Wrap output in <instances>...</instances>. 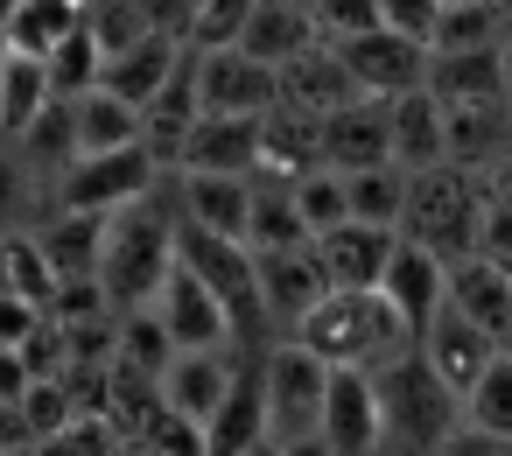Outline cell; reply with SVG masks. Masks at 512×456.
Instances as JSON below:
<instances>
[{"instance_id":"obj_1","label":"cell","mask_w":512,"mask_h":456,"mask_svg":"<svg viewBox=\"0 0 512 456\" xmlns=\"http://www.w3.org/2000/svg\"><path fill=\"white\" fill-rule=\"evenodd\" d=\"M176 232H183V204H176V176L141 197L134 211H120L106 225V260H99V288L113 302V316L155 309V295L176 274Z\"/></svg>"},{"instance_id":"obj_2","label":"cell","mask_w":512,"mask_h":456,"mask_svg":"<svg viewBox=\"0 0 512 456\" xmlns=\"http://www.w3.org/2000/svg\"><path fill=\"white\" fill-rule=\"evenodd\" d=\"M295 344H309L330 372H379L414 351V330L393 316V302L379 288H330L316 302V316L295 330Z\"/></svg>"},{"instance_id":"obj_3","label":"cell","mask_w":512,"mask_h":456,"mask_svg":"<svg viewBox=\"0 0 512 456\" xmlns=\"http://www.w3.org/2000/svg\"><path fill=\"white\" fill-rule=\"evenodd\" d=\"M372 386H379V407H386V456H435L463 428V400L435 379V365L421 351L379 365Z\"/></svg>"},{"instance_id":"obj_4","label":"cell","mask_w":512,"mask_h":456,"mask_svg":"<svg viewBox=\"0 0 512 456\" xmlns=\"http://www.w3.org/2000/svg\"><path fill=\"white\" fill-rule=\"evenodd\" d=\"M484 176H470V169H428V176H414V197H407V218H400V239H414V246H428L435 260H470L477 253V232H484Z\"/></svg>"},{"instance_id":"obj_5","label":"cell","mask_w":512,"mask_h":456,"mask_svg":"<svg viewBox=\"0 0 512 456\" xmlns=\"http://www.w3.org/2000/svg\"><path fill=\"white\" fill-rule=\"evenodd\" d=\"M169 176H176V169H169V162H162L148 141H134V148H113V155H78V162H71V176L57 183V211L120 218V211H134L141 197H155Z\"/></svg>"},{"instance_id":"obj_6","label":"cell","mask_w":512,"mask_h":456,"mask_svg":"<svg viewBox=\"0 0 512 456\" xmlns=\"http://www.w3.org/2000/svg\"><path fill=\"white\" fill-rule=\"evenodd\" d=\"M260 393H267V428H274L281 442H302V435H316V428H323L330 365H323L309 344L281 337V344H267V351H260Z\"/></svg>"},{"instance_id":"obj_7","label":"cell","mask_w":512,"mask_h":456,"mask_svg":"<svg viewBox=\"0 0 512 456\" xmlns=\"http://www.w3.org/2000/svg\"><path fill=\"white\" fill-rule=\"evenodd\" d=\"M197 85H204V120H267L281 106V71L246 57V50H197Z\"/></svg>"},{"instance_id":"obj_8","label":"cell","mask_w":512,"mask_h":456,"mask_svg":"<svg viewBox=\"0 0 512 456\" xmlns=\"http://www.w3.org/2000/svg\"><path fill=\"white\" fill-rule=\"evenodd\" d=\"M253 358H260V351H239V344H218V351H176V365L162 372V407L183 414V421H197V428H211V414L232 400V386L246 379Z\"/></svg>"},{"instance_id":"obj_9","label":"cell","mask_w":512,"mask_h":456,"mask_svg":"<svg viewBox=\"0 0 512 456\" xmlns=\"http://www.w3.org/2000/svg\"><path fill=\"white\" fill-rule=\"evenodd\" d=\"M337 57H344V71H351V85L365 99H407V92L428 85V64H435L428 43H407L393 29H372L358 43H337Z\"/></svg>"},{"instance_id":"obj_10","label":"cell","mask_w":512,"mask_h":456,"mask_svg":"<svg viewBox=\"0 0 512 456\" xmlns=\"http://www.w3.org/2000/svg\"><path fill=\"white\" fill-rule=\"evenodd\" d=\"M155 316H162V330H169V344H176V351H218V344H239V337H232L225 302L204 288V274H197V267H183V253H176L169 288L155 295Z\"/></svg>"},{"instance_id":"obj_11","label":"cell","mask_w":512,"mask_h":456,"mask_svg":"<svg viewBox=\"0 0 512 456\" xmlns=\"http://www.w3.org/2000/svg\"><path fill=\"white\" fill-rule=\"evenodd\" d=\"M330 456H386V407L372 372H330V400H323V428Z\"/></svg>"},{"instance_id":"obj_12","label":"cell","mask_w":512,"mask_h":456,"mask_svg":"<svg viewBox=\"0 0 512 456\" xmlns=\"http://www.w3.org/2000/svg\"><path fill=\"white\" fill-rule=\"evenodd\" d=\"M379 295L393 302V316L414 330V344L428 337V323L449 309V260H435L428 246H414V239H400L393 246V260H386V281H379Z\"/></svg>"},{"instance_id":"obj_13","label":"cell","mask_w":512,"mask_h":456,"mask_svg":"<svg viewBox=\"0 0 512 456\" xmlns=\"http://www.w3.org/2000/svg\"><path fill=\"white\" fill-rule=\"evenodd\" d=\"M414 351H421V358L435 365V379H442V386H449V393L463 400V393H470V386H477V379H484V372L498 365V351H505V344H498V337H491L484 323H470L463 309H442V316L428 323V337H421Z\"/></svg>"},{"instance_id":"obj_14","label":"cell","mask_w":512,"mask_h":456,"mask_svg":"<svg viewBox=\"0 0 512 456\" xmlns=\"http://www.w3.org/2000/svg\"><path fill=\"white\" fill-rule=\"evenodd\" d=\"M393 162V99H351L323 120V169H379Z\"/></svg>"},{"instance_id":"obj_15","label":"cell","mask_w":512,"mask_h":456,"mask_svg":"<svg viewBox=\"0 0 512 456\" xmlns=\"http://www.w3.org/2000/svg\"><path fill=\"white\" fill-rule=\"evenodd\" d=\"M253 260H260V302H267L274 337H295V330L316 316V302L330 295V281H323L316 253L302 246V253H253Z\"/></svg>"},{"instance_id":"obj_16","label":"cell","mask_w":512,"mask_h":456,"mask_svg":"<svg viewBox=\"0 0 512 456\" xmlns=\"http://www.w3.org/2000/svg\"><path fill=\"white\" fill-rule=\"evenodd\" d=\"M393 246H400V232H379V225H358V218L309 239V253H316V267H323L330 288H379Z\"/></svg>"},{"instance_id":"obj_17","label":"cell","mask_w":512,"mask_h":456,"mask_svg":"<svg viewBox=\"0 0 512 456\" xmlns=\"http://www.w3.org/2000/svg\"><path fill=\"white\" fill-rule=\"evenodd\" d=\"M449 113V169H470V176H498L512 162V99H491V106H442Z\"/></svg>"},{"instance_id":"obj_18","label":"cell","mask_w":512,"mask_h":456,"mask_svg":"<svg viewBox=\"0 0 512 456\" xmlns=\"http://www.w3.org/2000/svg\"><path fill=\"white\" fill-rule=\"evenodd\" d=\"M141 127H148V148L176 169L183 162V148H190V134L204 127V85H197V50L176 64V78L141 106Z\"/></svg>"},{"instance_id":"obj_19","label":"cell","mask_w":512,"mask_h":456,"mask_svg":"<svg viewBox=\"0 0 512 456\" xmlns=\"http://www.w3.org/2000/svg\"><path fill=\"white\" fill-rule=\"evenodd\" d=\"M176 169L183 176H260L267 169V127L260 120H204Z\"/></svg>"},{"instance_id":"obj_20","label":"cell","mask_w":512,"mask_h":456,"mask_svg":"<svg viewBox=\"0 0 512 456\" xmlns=\"http://www.w3.org/2000/svg\"><path fill=\"white\" fill-rule=\"evenodd\" d=\"M176 204H183L190 225H204V232L246 246V225H253V176H183V169H176Z\"/></svg>"},{"instance_id":"obj_21","label":"cell","mask_w":512,"mask_h":456,"mask_svg":"<svg viewBox=\"0 0 512 456\" xmlns=\"http://www.w3.org/2000/svg\"><path fill=\"white\" fill-rule=\"evenodd\" d=\"M449 309H463L470 323H484V330L512 351V267H498V260H484V253L456 260V267H449Z\"/></svg>"},{"instance_id":"obj_22","label":"cell","mask_w":512,"mask_h":456,"mask_svg":"<svg viewBox=\"0 0 512 456\" xmlns=\"http://www.w3.org/2000/svg\"><path fill=\"white\" fill-rule=\"evenodd\" d=\"M351 99H365V92L351 85L337 43H316L309 57H295V64L281 71V106H295V113H309V120H330V113L351 106Z\"/></svg>"},{"instance_id":"obj_23","label":"cell","mask_w":512,"mask_h":456,"mask_svg":"<svg viewBox=\"0 0 512 456\" xmlns=\"http://www.w3.org/2000/svg\"><path fill=\"white\" fill-rule=\"evenodd\" d=\"M393 162L407 176H428V169L449 162V113H442V99L428 85L393 99Z\"/></svg>"},{"instance_id":"obj_24","label":"cell","mask_w":512,"mask_h":456,"mask_svg":"<svg viewBox=\"0 0 512 456\" xmlns=\"http://www.w3.org/2000/svg\"><path fill=\"white\" fill-rule=\"evenodd\" d=\"M428 92L442 106H491V99H512V71H505V50H449L428 64Z\"/></svg>"},{"instance_id":"obj_25","label":"cell","mask_w":512,"mask_h":456,"mask_svg":"<svg viewBox=\"0 0 512 456\" xmlns=\"http://www.w3.org/2000/svg\"><path fill=\"white\" fill-rule=\"evenodd\" d=\"M316 232L295 204V176H253V225H246V246L253 253H302Z\"/></svg>"},{"instance_id":"obj_26","label":"cell","mask_w":512,"mask_h":456,"mask_svg":"<svg viewBox=\"0 0 512 456\" xmlns=\"http://www.w3.org/2000/svg\"><path fill=\"white\" fill-rule=\"evenodd\" d=\"M106 225L113 218H92V211H50L36 225L57 281H99V260H106Z\"/></svg>"},{"instance_id":"obj_27","label":"cell","mask_w":512,"mask_h":456,"mask_svg":"<svg viewBox=\"0 0 512 456\" xmlns=\"http://www.w3.org/2000/svg\"><path fill=\"white\" fill-rule=\"evenodd\" d=\"M316 43H323V36H316V15H309V8H288V0H260L253 22H246V36H239V50L260 57V64H274V71H288V64L309 57Z\"/></svg>"},{"instance_id":"obj_28","label":"cell","mask_w":512,"mask_h":456,"mask_svg":"<svg viewBox=\"0 0 512 456\" xmlns=\"http://www.w3.org/2000/svg\"><path fill=\"white\" fill-rule=\"evenodd\" d=\"M190 57V43H176V36H141L134 50H120V57H106V92H120L127 106H148L169 78H176V64Z\"/></svg>"},{"instance_id":"obj_29","label":"cell","mask_w":512,"mask_h":456,"mask_svg":"<svg viewBox=\"0 0 512 456\" xmlns=\"http://www.w3.org/2000/svg\"><path fill=\"white\" fill-rule=\"evenodd\" d=\"M78 29H85V0H22L8 15V29H0V43L22 57H57Z\"/></svg>"},{"instance_id":"obj_30","label":"cell","mask_w":512,"mask_h":456,"mask_svg":"<svg viewBox=\"0 0 512 456\" xmlns=\"http://www.w3.org/2000/svg\"><path fill=\"white\" fill-rule=\"evenodd\" d=\"M274 428H267V393H260V358L246 365V379L232 386V400L211 414V428H204V449L211 456H239V449H253V442H267Z\"/></svg>"},{"instance_id":"obj_31","label":"cell","mask_w":512,"mask_h":456,"mask_svg":"<svg viewBox=\"0 0 512 456\" xmlns=\"http://www.w3.org/2000/svg\"><path fill=\"white\" fill-rule=\"evenodd\" d=\"M71 113H78V155H113V148H134V141H148V127H141V106H127L120 92H85V99H71Z\"/></svg>"},{"instance_id":"obj_32","label":"cell","mask_w":512,"mask_h":456,"mask_svg":"<svg viewBox=\"0 0 512 456\" xmlns=\"http://www.w3.org/2000/svg\"><path fill=\"white\" fill-rule=\"evenodd\" d=\"M351 218L358 225H379V232H400L407 218V197H414V176L400 162H379V169H351Z\"/></svg>"},{"instance_id":"obj_33","label":"cell","mask_w":512,"mask_h":456,"mask_svg":"<svg viewBox=\"0 0 512 456\" xmlns=\"http://www.w3.org/2000/svg\"><path fill=\"white\" fill-rule=\"evenodd\" d=\"M57 211V197L43 190V176L0 141V239H15V232H36L43 218Z\"/></svg>"},{"instance_id":"obj_34","label":"cell","mask_w":512,"mask_h":456,"mask_svg":"<svg viewBox=\"0 0 512 456\" xmlns=\"http://www.w3.org/2000/svg\"><path fill=\"white\" fill-rule=\"evenodd\" d=\"M505 36H512V15L498 0H477V8H442L428 50L435 57H449V50H505Z\"/></svg>"},{"instance_id":"obj_35","label":"cell","mask_w":512,"mask_h":456,"mask_svg":"<svg viewBox=\"0 0 512 456\" xmlns=\"http://www.w3.org/2000/svg\"><path fill=\"white\" fill-rule=\"evenodd\" d=\"M463 428L512 442V351H498V365L463 393Z\"/></svg>"},{"instance_id":"obj_36","label":"cell","mask_w":512,"mask_h":456,"mask_svg":"<svg viewBox=\"0 0 512 456\" xmlns=\"http://www.w3.org/2000/svg\"><path fill=\"white\" fill-rule=\"evenodd\" d=\"M43 71H50V92H57V99H85V92L106 85V50H99L92 29H78L57 57H43Z\"/></svg>"},{"instance_id":"obj_37","label":"cell","mask_w":512,"mask_h":456,"mask_svg":"<svg viewBox=\"0 0 512 456\" xmlns=\"http://www.w3.org/2000/svg\"><path fill=\"white\" fill-rule=\"evenodd\" d=\"M127 372H148V379H162L169 365H176V344H169V330H162V316L155 309H134V316H120V351H113Z\"/></svg>"},{"instance_id":"obj_38","label":"cell","mask_w":512,"mask_h":456,"mask_svg":"<svg viewBox=\"0 0 512 456\" xmlns=\"http://www.w3.org/2000/svg\"><path fill=\"white\" fill-rule=\"evenodd\" d=\"M85 29L99 36L106 57H120V50H134L141 36H155V15H148V0H92V8H85Z\"/></svg>"},{"instance_id":"obj_39","label":"cell","mask_w":512,"mask_h":456,"mask_svg":"<svg viewBox=\"0 0 512 456\" xmlns=\"http://www.w3.org/2000/svg\"><path fill=\"white\" fill-rule=\"evenodd\" d=\"M295 204H302L309 232L351 225V183H344V169H309V176H295Z\"/></svg>"},{"instance_id":"obj_40","label":"cell","mask_w":512,"mask_h":456,"mask_svg":"<svg viewBox=\"0 0 512 456\" xmlns=\"http://www.w3.org/2000/svg\"><path fill=\"white\" fill-rule=\"evenodd\" d=\"M253 8H260V0H204V8H197V29H190V50H204V57H211V50H239Z\"/></svg>"},{"instance_id":"obj_41","label":"cell","mask_w":512,"mask_h":456,"mask_svg":"<svg viewBox=\"0 0 512 456\" xmlns=\"http://www.w3.org/2000/svg\"><path fill=\"white\" fill-rule=\"evenodd\" d=\"M127 442H120V428L106 421V414H85V421H71V428H57V435H43L29 456H120Z\"/></svg>"},{"instance_id":"obj_42","label":"cell","mask_w":512,"mask_h":456,"mask_svg":"<svg viewBox=\"0 0 512 456\" xmlns=\"http://www.w3.org/2000/svg\"><path fill=\"white\" fill-rule=\"evenodd\" d=\"M379 29V0H323L316 8V36L323 43H358Z\"/></svg>"},{"instance_id":"obj_43","label":"cell","mask_w":512,"mask_h":456,"mask_svg":"<svg viewBox=\"0 0 512 456\" xmlns=\"http://www.w3.org/2000/svg\"><path fill=\"white\" fill-rule=\"evenodd\" d=\"M435 22H442V0H379V29L407 43H435Z\"/></svg>"},{"instance_id":"obj_44","label":"cell","mask_w":512,"mask_h":456,"mask_svg":"<svg viewBox=\"0 0 512 456\" xmlns=\"http://www.w3.org/2000/svg\"><path fill=\"white\" fill-rule=\"evenodd\" d=\"M43 323H50L43 302H29V295H0V351H22Z\"/></svg>"},{"instance_id":"obj_45","label":"cell","mask_w":512,"mask_h":456,"mask_svg":"<svg viewBox=\"0 0 512 456\" xmlns=\"http://www.w3.org/2000/svg\"><path fill=\"white\" fill-rule=\"evenodd\" d=\"M435 456H512V442H498V435H477V428H456Z\"/></svg>"},{"instance_id":"obj_46","label":"cell","mask_w":512,"mask_h":456,"mask_svg":"<svg viewBox=\"0 0 512 456\" xmlns=\"http://www.w3.org/2000/svg\"><path fill=\"white\" fill-rule=\"evenodd\" d=\"M36 386V372L22 365V351H0V400H22Z\"/></svg>"},{"instance_id":"obj_47","label":"cell","mask_w":512,"mask_h":456,"mask_svg":"<svg viewBox=\"0 0 512 456\" xmlns=\"http://www.w3.org/2000/svg\"><path fill=\"white\" fill-rule=\"evenodd\" d=\"M288 456H330V442L323 435H302V442H288Z\"/></svg>"},{"instance_id":"obj_48","label":"cell","mask_w":512,"mask_h":456,"mask_svg":"<svg viewBox=\"0 0 512 456\" xmlns=\"http://www.w3.org/2000/svg\"><path fill=\"white\" fill-rule=\"evenodd\" d=\"M239 456H288V442H281V435H267V442H253V449H239Z\"/></svg>"},{"instance_id":"obj_49","label":"cell","mask_w":512,"mask_h":456,"mask_svg":"<svg viewBox=\"0 0 512 456\" xmlns=\"http://www.w3.org/2000/svg\"><path fill=\"white\" fill-rule=\"evenodd\" d=\"M0 295H15V274H8V239H0Z\"/></svg>"},{"instance_id":"obj_50","label":"cell","mask_w":512,"mask_h":456,"mask_svg":"<svg viewBox=\"0 0 512 456\" xmlns=\"http://www.w3.org/2000/svg\"><path fill=\"white\" fill-rule=\"evenodd\" d=\"M15 8H22V0H0V29H8V15H15Z\"/></svg>"},{"instance_id":"obj_51","label":"cell","mask_w":512,"mask_h":456,"mask_svg":"<svg viewBox=\"0 0 512 456\" xmlns=\"http://www.w3.org/2000/svg\"><path fill=\"white\" fill-rule=\"evenodd\" d=\"M288 8H309V15H316V8H323V0H288Z\"/></svg>"},{"instance_id":"obj_52","label":"cell","mask_w":512,"mask_h":456,"mask_svg":"<svg viewBox=\"0 0 512 456\" xmlns=\"http://www.w3.org/2000/svg\"><path fill=\"white\" fill-rule=\"evenodd\" d=\"M442 8H477V0H442Z\"/></svg>"},{"instance_id":"obj_53","label":"cell","mask_w":512,"mask_h":456,"mask_svg":"<svg viewBox=\"0 0 512 456\" xmlns=\"http://www.w3.org/2000/svg\"><path fill=\"white\" fill-rule=\"evenodd\" d=\"M505 71H512V36H505Z\"/></svg>"},{"instance_id":"obj_54","label":"cell","mask_w":512,"mask_h":456,"mask_svg":"<svg viewBox=\"0 0 512 456\" xmlns=\"http://www.w3.org/2000/svg\"><path fill=\"white\" fill-rule=\"evenodd\" d=\"M498 8H505V15H512V0H498Z\"/></svg>"},{"instance_id":"obj_55","label":"cell","mask_w":512,"mask_h":456,"mask_svg":"<svg viewBox=\"0 0 512 456\" xmlns=\"http://www.w3.org/2000/svg\"><path fill=\"white\" fill-rule=\"evenodd\" d=\"M85 8H92V0H85Z\"/></svg>"},{"instance_id":"obj_56","label":"cell","mask_w":512,"mask_h":456,"mask_svg":"<svg viewBox=\"0 0 512 456\" xmlns=\"http://www.w3.org/2000/svg\"><path fill=\"white\" fill-rule=\"evenodd\" d=\"M120 456H127V449H120Z\"/></svg>"}]
</instances>
